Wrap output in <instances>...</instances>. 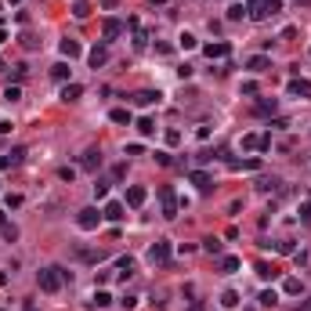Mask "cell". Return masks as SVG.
I'll use <instances>...</instances> for the list:
<instances>
[{"label": "cell", "mask_w": 311, "mask_h": 311, "mask_svg": "<svg viewBox=\"0 0 311 311\" xmlns=\"http://www.w3.org/2000/svg\"><path fill=\"white\" fill-rule=\"evenodd\" d=\"M36 282H40V289H44V293H58V289L66 286V275H62V268H58V264H51V268H40Z\"/></svg>", "instance_id": "cell-1"}, {"label": "cell", "mask_w": 311, "mask_h": 311, "mask_svg": "<svg viewBox=\"0 0 311 311\" xmlns=\"http://www.w3.org/2000/svg\"><path fill=\"white\" fill-rule=\"evenodd\" d=\"M159 203H163V217L174 221V217H178V196H174L170 185H159Z\"/></svg>", "instance_id": "cell-2"}, {"label": "cell", "mask_w": 311, "mask_h": 311, "mask_svg": "<svg viewBox=\"0 0 311 311\" xmlns=\"http://www.w3.org/2000/svg\"><path fill=\"white\" fill-rule=\"evenodd\" d=\"M76 224L84 228V232H94V228L102 224V214H98V206H84V210L76 214Z\"/></svg>", "instance_id": "cell-3"}, {"label": "cell", "mask_w": 311, "mask_h": 311, "mask_svg": "<svg viewBox=\"0 0 311 311\" xmlns=\"http://www.w3.org/2000/svg\"><path fill=\"white\" fill-rule=\"evenodd\" d=\"M72 257L84 261V264H102L105 261V250H94V246H72Z\"/></svg>", "instance_id": "cell-4"}, {"label": "cell", "mask_w": 311, "mask_h": 311, "mask_svg": "<svg viewBox=\"0 0 311 311\" xmlns=\"http://www.w3.org/2000/svg\"><path fill=\"white\" fill-rule=\"evenodd\" d=\"M149 261H152V264H167V261H170V243H167V239H156V243L149 246Z\"/></svg>", "instance_id": "cell-5"}, {"label": "cell", "mask_w": 311, "mask_h": 311, "mask_svg": "<svg viewBox=\"0 0 311 311\" xmlns=\"http://www.w3.org/2000/svg\"><path fill=\"white\" fill-rule=\"evenodd\" d=\"M286 90H289L293 98H311V80H300V76H293V80L286 84Z\"/></svg>", "instance_id": "cell-6"}, {"label": "cell", "mask_w": 311, "mask_h": 311, "mask_svg": "<svg viewBox=\"0 0 311 311\" xmlns=\"http://www.w3.org/2000/svg\"><path fill=\"white\" fill-rule=\"evenodd\" d=\"M102 167V149H87L80 156V170H98Z\"/></svg>", "instance_id": "cell-7"}, {"label": "cell", "mask_w": 311, "mask_h": 311, "mask_svg": "<svg viewBox=\"0 0 311 311\" xmlns=\"http://www.w3.org/2000/svg\"><path fill=\"white\" fill-rule=\"evenodd\" d=\"M188 181H192V185H199V192H210V188H214V178H210L206 170H192Z\"/></svg>", "instance_id": "cell-8"}, {"label": "cell", "mask_w": 311, "mask_h": 311, "mask_svg": "<svg viewBox=\"0 0 311 311\" xmlns=\"http://www.w3.org/2000/svg\"><path fill=\"white\" fill-rule=\"evenodd\" d=\"M120 33H123V22H120V18H105V22H102V36H105V40H116Z\"/></svg>", "instance_id": "cell-9"}, {"label": "cell", "mask_w": 311, "mask_h": 311, "mask_svg": "<svg viewBox=\"0 0 311 311\" xmlns=\"http://www.w3.org/2000/svg\"><path fill=\"white\" fill-rule=\"evenodd\" d=\"M145 199H149V192H145L141 185H131V188H127V206H141Z\"/></svg>", "instance_id": "cell-10"}, {"label": "cell", "mask_w": 311, "mask_h": 311, "mask_svg": "<svg viewBox=\"0 0 311 311\" xmlns=\"http://www.w3.org/2000/svg\"><path fill=\"white\" fill-rule=\"evenodd\" d=\"M246 18H253V22L268 18V15H264V0H246Z\"/></svg>", "instance_id": "cell-11"}, {"label": "cell", "mask_w": 311, "mask_h": 311, "mask_svg": "<svg viewBox=\"0 0 311 311\" xmlns=\"http://www.w3.org/2000/svg\"><path fill=\"white\" fill-rule=\"evenodd\" d=\"M87 62H90L94 69H98V66H105V62H109V51L102 47V44H98V47H90V51H87Z\"/></svg>", "instance_id": "cell-12"}, {"label": "cell", "mask_w": 311, "mask_h": 311, "mask_svg": "<svg viewBox=\"0 0 311 311\" xmlns=\"http://www.w3.org/2000/svg\"><path fill=\"white\" fill-rule=\"evenodd\" d=\"M206 58H228V51H232V47H228V44L224 40H217V44H206Z\"/></svg>", "instance_id": "cell-13"}, {"label": "cell", "mask_w": 311, "mask_h": 311, "mask_svg": "<svg viewBox=\"0 0 311 311\" xmlns=\"http://www.w3.org/2000/svg\"><path fill=\"white\" fill-rule=\"evenodd\" d=\"M58 51L66 54V58H80V54H84V47H80L76 40H69V36H66V40H62V44H58Z\"/></svg>", "instance_id": "cell-14"}, {"label": "cell", "mask_w": 311, "mask_h": 311, "mask_svg": "<svg viewBox=\"0 0 311 311\" xmlns=\"http://www.w3.org/2000/svg\"><path fill=\"white\" fill-rule=\"evenodd\" d=\"M123 203H105V210H102V217L105 221H123Z\"/></svg>", "instance_id": "cell-15"}, {"label": "cell", "mask_w": 311, "mask_h": 311, "mask_svg": "<svg viewBox=\"0 0 311 311\" xmlns=\"http://www.w3.org/2000/svg\"><path fill=\"white\" fill-rule=\"evenodd\" d=\"M275 109H279V102H275V98H261L253 112H257V116H275Z\"/></svg>", "instance_id": "cell-16"}, {"label": "cell", "mask_w": 311, "mask_h": 311, "mask_svg": "<svg viewBox=\"0 0 311 311\" xmlns=\"http://www.w3.org/2000/svg\"><path fill=\"white\" fill-rule=\"evenodd\" d=\"M0 235H4V239H7V243H15V239H18V228H15L11 221H7V217H4V214H0Z\"/></svg>", "instance_id": "cell-17"}, {"label": "cell", "mask_w": 311, "mask_h": 311, "mask_svg": "<svg viewBox=\"0 0 311 311\" xmlns=\"http://www.w3.org/2000/svg\"><path fill=\"white\" fill-rule=\"evenodd\" d=\"M134 102H138V105H156V102H159V90H138Z\"/></svg>", "instance_id": "cell-18"}, {"label": "cell", "mask_w": 311, "mask_h": 311, "mask_svg": "<svg viewBox=\"0 0 311 311\" xmlns=\"http://www.w3.org/2000/svg\"><path fill=\"white\" fill-rule=\"evenodd\" d=\"M80 94H84V87H80V84H66V87H62V102H76Z\"/></svg>", "instance_id": "cell-19"}, {"label": "cell", "mask_w": 311, "mask_h": 311, "mask_svg": "<svg viewBox=\"0 0 311 311\" xmlns=\"http://www.w3.org/2000/svg\"><path fill=\"white\" fill-rule=\"evenodd\" d=\"M268 66H271V62L264 58V54H253V58H246V69H253V72H264Z\"/></svg>", "instance_id": "cell-20"}, {"label": "cell", "mask_w": 311, "mask_h": 311, "mask_svg": "<svg viewBox=\"0 0 311 311\" xmlns=\"http://www.w3.org/2000/svg\"><path fill=\"white\" fill-rule=\"evenodd\" d=\"M138 134H141V138H152V134H156V120L141 116V120H138Z\"/></svg>", "instance_id": "cell-21"}, {"label": "cell", "mask_w": 311, "mask_h": 311, "mask_svg": "<svg viewBox=\"0 0 311 311\" xmlns=\"http://www.w3.org/2000/svg\"><path fill=\"white\" fill-rule=\"evenodd\" d=\"M178 47H181V51H196V47H199V40H196L192 33H181V36H178Z\"/></svg>", "instance_id": "cell-22"}, {"label": "cell", "mask_w": 311, "mask_h": 311, "mask_svg": "<svg viewBox=\"0 0 311 311\" xmlns=\"http://www.w3.org/2000/svg\"><path fill=\"white\" fill-rule=\"evenodd\" d=\"M253 271H257V275H261V279H275V275H279V271H275V268H271V264H268V261H257V268H253Z\"/></svg>", "instance_id": "cell-23"}, {"label": "cell", "mask_w": 311, "mask_h": 311, "mask_svg": "<svg viewBox=\"0 0 311 311\" xmlns=\"http://www.w3.org/2000/svg\"><path fill=\"white\" fill-rule=\"evenodd\" d=\"M109 120H112V123H131V109H112Z\"/></svg>", "instance_id": "cell-24"}, {"label": "cell", "mask_w": 311, "mask_h": 311, "mask_svg": "<svg viewBox=\"0 0 311 311\" xmlns=\"http://www.w3.org/2000/svg\"><path fill=\"white\" fill-rule=\"evenodd\" d=\"M282 293H289V297H297V293H300V279H293V275H289L286 282H282Z\"/></svg>", "instance_id": "cell-25"}, {"label": "cell", "mask_w": 311, "mask_h": 311, "mask_svg": "<svg viewBox=\"0 0 311 311\" xmlns=\"http://www.w3.org/2000/svg\"><path fill=\"white\" fill-rule=\"evenodd\" d=\"M51 76L66 84V80H69V66H66V62H58V66H51Z\"/></svg>", "instance_id": "cell-26"}, {"label": "cell", "mask_w": 311, "mask_h": 311, "mask_svg": "<svg viewBox=\"0 0 311 311\" xmlns=\"http://www.w3.org/2000/svg\"><path fill=\"white\" fill-rule=\"evenodd\" d=\"M257 300H261L264 308H275V304H279V293H275V289H264V293H261Z\"/></svg>", "instance_id": "cell-27"}, {"label": "cell", "mask_w": 311, "mask_h": 311, "mask_svg": "<svg viewBox=\"0 0 311 311\" xmlns=\"http://www.w3.org/2000/svg\"><path fill=\"white\" fill-rule=\"evenodd\" d=\"M109 304H112V297H109L105 289H98V293H94V300H90V308H109Z\"/></svg>", "instance_id": "cell-28"}, {"label": "cell", "mask_w": 311, "mask_h": 311, "mask_svg": "<svg viewBox=\"0 0 311 311\" xmlns=\"http://www.w3.org/2000/svg\"><path fill=\"white\" fill-rule=\"evenodd\" d=\"M261 167V159H235L232 163V170H257Z\"/></svg>", "instance_id": "cell-29"}, {"label": "cell", "mask_w": 311, "mask_h": 311, "mask_svg": "<svg viewBox=\"0 0 311 311\" xmlns=\"http://www.w3.org/2000/svg\"><path fill=\"white\" fill-rule=\"evenodd\" d=\"M221 271H224V275H235V271H239V257H224L221 261Z\"/></svg>", "instance_id": "cell-30"}, {"label": "cell", "mask_w": 311, "mask_h": 311, "mask_svg": "<svg viewBox=\"0 0 311 311\" xmlns=\"http://www.w3.org/2000/svg\"><path fill=\"white\" fill-rule=\"evenodd\" d=\"M221 304L224 308H239V293H235V289H224V293H221Z\"/></svg>", "instance_id": "cell-31"}, {"label": "cell", "mask_w": 311, "mask_h": 311, "mask_svg": "<svg viewBox=\"0 0 311 311\" xmlns=\"http://www.w3.org/2000/svg\"><path fill=\"white\" fill-rule=\"evenodd\" d=\"M72 15H76V18H87L90 15V4H87V0H76V4H72Z\"/></svg>", "instance_id": "cell-32"}, {"label": "cell", "mask_w": 311, "mask_h": 311, "mask_svg": "<svg viewBox=\"0 0 311 311\" xmlns=\"http://www.w3.org/2000/svg\"><path fill=\"white\" fill-rule=\"evenodd\" d=\"M131 275H134V261L123 257V261H120V279H131Z\"/></svg>", "instance_id": "cell-33"}, {"label": "cell", "mask_w": 311, "mask_h": 311, "mask_svg": "<svg viewBox=\"0 0 311 311\" xmlns=\"http://www.w3.org/2000/svg\"><path fill=\"white\" fill-rule=\"evenodd\" d=\"M243 15H246V4H232L228 7V18H232V22H239Z\"/></svg>", "instance_id": "cell-34"}, {"label": "cell", "mask_w": 311, "mask_h": 311, "mask_svg": "<svg viewBox=\"0 0 311 311\" xmlns=\"http://www.w3.org/2000/svg\"><path fill=\"white\" fill-rule=\"evenodd\" d=\"M282 11V0H264V15H279Z\"/></svg>", "instance_id": "cell-35"}, {"label": "cell", "mask_w": 311, "mask_h": 311, "mask_svg": "<svg viewBox=\"0 0 311 311\" xmlns=\"http://www.w3.org/2000/svg\"><path fill=\"white\" fill-rule=\"evenodd\" d=\"M243 149H261V134H246V138H243Z\"/></svg>", "instance_id": "cell-36"}, {"label": "cell", "mask_w": 311, "mask_h": 311, "mask_svg": "<svg viewBox=\"0 0 311 311\" xmlns=\"http://www.w3.org/2000/svg\"><path fill=\"white\" fill-rule=\"evenodd\" d=\"M203 250L206 253H221V239H203Z\"/></svg>", "instance_id": "cell-37"}, {"label": "cell", "mask_w": 311, "mask_h": 311, "mask_svg": "<svg viewBox=\"0 0 311 311\" xmlns=\"http://www.w3.org/2000/svg\"><path fill=\"white\" fill-rule=\"evenodd\" d=\"M18 98H22V87H7L4 90V102H18Z\"/></svg>", "instance_id": "cell-38"}, {"label": "cell", "mask_w": 311, "mask_h": 311, "mask_svg": "<svg viewBox=\"0 0 311 311\" xmlns=\"http://www.w3.org/2000/svg\"><path fill=\"white\" fill-rule=\"evenodd\" d=\"M275 250H279V253H297V246L289 243V239H282V243H275Z\"/></svg>", "instance_id": "cell-39"}, {"label": "cell", "mask_w": 311, "mask_h": 311, "mask_svg": "<svg viewBox=\"0 0 311 311\" xmlns=\"http://www.w3.org/2000/svg\"><path fill=\"white\" fill-rule=\"evenodd\" d=\"M156 163H159V167H174V159H170V152H156Z\"/></svg>", "instance_id": "cell-40"}, {"label": "cell", "mask_w": 311, "mask_h": 311, "mask_svg": "<svg viewBox=\"0 0 311 311\" xmlns=\"http://www.w3.org/2000/svg\"><path fill=\"white\" fill-rule=\"evenodd\" d=\"M58 178H62V181H69V185H72V178H76V170H72V167H62V170H58Z\"/></svg>", "instance_id": "cell-41"}, {"label": "cell", "mask_w": 311, "mask_h": 311, "mask_svg": "<svg viewBox=\"0 0 311 311\" xmlns=\"http://www.w3.org/2000/svg\"><path fill=\"white\" fill-rule=\"evenodd\" d=\"M109 196V185H105V181H98V185H94V199H105Z\"/></svg>", "instance_id": "cell-42"}, {"label": "cell", "mask_w": 311, "mask_h": 311, "mask_svg": "<svg viewBox=\"0 0 311 311\" xmlns=\"http://www.w3.org/2000/svg\"><path fill=\"white\" fill-rule=\"evenodd\" d=\"M7 156H11V167H18V163L25 159V149H15V152H7Z\"/></svg>", "instance_id": "cell-43"}, {"label": "cell", "mask_w": 311, "mask_h": 311, "mask_svg": "<svg viewBox=\"0 0 311 311\" xmlns=\"http://www.w3.org/2000/svg\"><path fill=\"white\" fill-rule=\"evenodd\" d=\"M300 221H304V224L311 228V203H304V206H300Z\"/></svg>", "instance_id": "cell-44"}, {"label": "cell", "mask_w": 311, "mask_h": 311, "mask_svg": "<svg viewBox=\"0 0 311 311\" xmlns=\"http://www.w3.org/2000/svg\"><path fill=\"white\" fill-rule=\"evenodd\" d=\"M167 145H181V131H167Z\"/></svg>", "instance_id": "cell-45"}, {"label": "cell", "mask_w": 311, "mask_h": 311, "mask_svg": "<svg viewBox=\"0 0 311 311\" xmlns=\"http://www.w3.org/2000/svg\"><path fill=\"white\" fill-rule=\"evenodd\" d=\"M275 185H279V181H275V178H271V181H268V178H264V181H261V185H257V188H261V192H271V188H275Z\"/></svg>", "instance_id": "cell-46"}, {"label": "cell", "mask_w": 311, "mask_h": 311, "mask_svg": "<svg viewBox=\"0 0 311 311\" xmlns=\"http://www.w3.org/2000/svg\"><path fill=\"white\" fill-rule=\"evenodd\" d=\"M4 203H7V210H15V206H22V196H7Z\"/></svg>", "instance_id": "cell-47"}, {"label": "cell", "mask_w": 311, "mask_h": 311, "mask_svg": "<svg viewBox=\"0 0 311 311\" xmlns=\"http://www.w3.org/2000/svg\"><path fill=\"white\" fill-rule=\"evenodd\" d=\"M0 170H11V156H0Z\"/></svg>", "instance_id": "cell-48"}, {"label": "cell", "mask_w": 311, "mask_h": 311, "mask_svg": "<svg viewBox=\"0 0 311 311\" xmlns=\"http://www.w3.org/2000/svg\"><path fill=\"white\" fill-rule=\"evenodd\" d=\"M188 311H206V304H203V300H192V308Z\"/></svg>", "instance_id": "cell-49"}, {"label": "cell", "mask_w": 311, "mask_h": 311, "mask_svg": "<svg viewBox=\"0 0 311 311\" xmlns=\"http://www.w3.org/2000/svg\"><path fill=\"white\" fill-rule=\"evenodd\" d=\"M4 282H7V275H4V271H0V286H4Z\"/></svg>", "instance_id": "cell-50"}, {"label": "cell", "mask_w": 311, "mask_h": 311, "mask_svg": "<svg viewBox=\"0 0 311 311\" xmlns=\"http://www.w3.org/2000/svg\"><path fill=\"white\" fill-rule=\"evenodd\" d=\"M25 311H36V308H33V304H25Z\"/></svg>", "instance_id": "cell-51"}, {"label": "cell", "mask_w": 311, "mask_h": 311, "mask_svg": "<svg viewBox=\"0 0 311 311\" xmlns=\"http://www.w3.org/2000/svg\"><path fill=\"white\" fill-rule=\"evenodd\" d=\"M300 4H311V0H300Z\"/></svg>", "instance_id": "cell-52"}, {"label": "cell", "mask_w": 311, "mask_h": 311, "mask_svg": "<svg viewBox=\"0 0 311 311\" xmlns=\"http://www.w3.org/2000/svg\"><path fill=\"white\" fill-rule=\"evenodd\" d=\"M11 4H18V0H11Z\"/></svg>", "instance_id": "cell-53"}]
</instances>
